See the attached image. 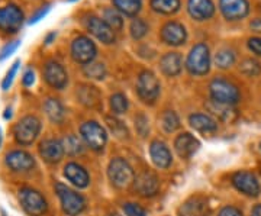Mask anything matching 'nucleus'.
<instances>
[{
    "label": "nucleus",
    "mask_w": 261,
    "mask_h": 216,
    "mask_svg": "<svg viewBox=\"0 0 261 216\" xmlns=\"http://www.w3.org/2000/svg\"><path fill=\"white\" fill-rule=\"evenodd\" d=\"M2 141H3V135H2V129H0V147H2Z\"/></svg>",
    "instance_id": "obj_52"
},
{
    "label": "nucleus",
    "mask_w": 261,
    "mask_h": 216,
    "mask_svg": "<svg viewBox=\"0 0 261 216\" xmlns=\"http://www.w3.org/2000/svg\"><path fill=\"white\" fill-rule=\"evenodd\" d=\"M57 37V32H51V34H48L47 38H45V44H51V41Z\"/></svg>",
    "instance_id": "obj_50"
},
{
    "label": "nucleus",
    "mask_w": 261,
    "mask_h": 216,
    "mask_svg": "<svg viewBox=\"0 0 261 216\" xmlns=\"http://www.w3.org/2000/svg\"><path fill=\"white\" fill-rule=\"evenodd\" d=\"M64 177L77 188H86L90 183L87 170L77 163H68L64 167Z\"/></svg>",
    "instance_id": "obj_22"
},
{
    "label": "nucleus",
    "mask_w": 261,
    "mask_h": 216,
    "mask_svg": "<svg viewBox=\"0 0 261 216\" xmlns=\"http://www.w3.org/2000/svg\"><path fill=\"white\" fill-rule=\"evenodd\" d=\"M123 212L126 216H147V212L142 206H140L138 203H132L128 202L123 205Z\"/></svg>",
    "instance_id": "obj_41"
},
{
    "label": "nucleus",
    "mask_w": 261,
    "mask_h": 216,
    "mask_svg": "<svg viewBox=\"0 0 261 216\" xmlns=\"http://www.w3.org/2000/svg\"><path fill=\"white\" fill-rule=\"evenodd\" d=\"M160 90H161V86H160L157 75L149 70L141 71L137 80V93L141 100L147 104L155 103V100L160 96Z\"/></svg>",
    "instance_id": "obj_6"
},
{
    "label": "nucleus",
    "mask_w": 261,
    "mask_h": 216,
    "mask_svg": "<svg viewBox=\"0 0 261 216\" xmlns=\"http://www.w3.org/2000/svg\"><path fill=\"white\" fill-rule=\"evenodd\" d=\"M260 151H261V142H260Z\"/></svg>",
    "instance_id": "obj_55"
},
{
    "label": "nucleus",
    "mask_w": 261,
    "mask_h": 216,
    "mask_svg": "<svg viewBox=\"0 0 261 216\" xmlns=\"http://www.w3.org/2000/svg\"><path fill=\"white\" fill-rule=\"evenodd\" d=\"M248 48L254 54L261 57V37H254L248 39Z\"/></svg>",
    "instance_id": "obj_45"
},
{
    "label": "nucleus",
    "mask_w": 261,
    "mask_h": 216,
    "mask_svg": "<svg viewBox=\"0 0 261 216\" xmlns=\"http://www.w3.org/2000/svg\"><path fill=\"white\" fill-rule=\"evenodd\" d=\"M39 154H41L42 160L48 163V164L60 163L65 154L63 141H60L57 138H47V140H44V141L41 142V145H39Z\"/></svg>",
    "instance_id": "obj_17"
},
{
    "label": "nucleus",
    "mask_w": 261,
    "mask_h": 216,
    "mask_svg": "<svg viewBox=\"0 0 261 216\" xmlns=\"http://www.w3.org/2000/svg\"><path fill=\"white\" fill-rule=\"evenodd\" d=\"M149 5L160 15H174L181 8L180 0H149Z\"/></svg>",
    "instance_id": "obj_30"
},
{
    "label": "nucleus",
    "mask_w": 261,
    "mask_h": 216,
    "mask_svg": "<svg viewBox=\"0 0 261 216\" xmlns=\"http://www.w3.org/2000/svg\"><path fill=\"white\" fill-rule=\"evenodd\" d=\"M161 39L164 44L171 47H180L187 41V31L183 23L177 20H168L161 28Z\"/></svg>",
    "instance_id": "obj_12"
},
{
    "label": "nucleus",
    "mask_w": 261,
    "mask_h": 216,
    "mask_svg": "<svg viewBox=\"0 0 261 216\" xmlns=\"http://www.w3.org/2000/svg\"><path fill=\"white\" fill-rule=\"evenodd\" d=\"M108 177L113 187L128 188L135 181V173L130 164L121 157H116L108 166Z\"/></svg>",
    "instance_id": "obj_2"
},
{
    "label": "nucleus",
    "mask_w": 261,
    "mask_h": 216,
    "mask_svg": "<svg viewBox=\"0 0 261 216\" xmlns=\"http://www.w3.org/2000/svg\"><path fill=\"white\" fill-rule=\"evenodd\" d=\"M103 20L113 29V31H121L123 28V19H122V13L115 8H109L105 9L103 12Z\"/></svg>",
    "instance_id": "obj_33"
},
{
    "label": "nucleus",
    "mask_w": 261,
    "mask_h": 216,
    "mask_svg": "<svg viewBox=\"0 0 261 216\" xmlns=\"http://www.w3.org/2000/svg\"><path fill=\"white\" fill-rule=\"evenodd\" d=\"M200 142L196 140L195 137L189 132H183L180 133L176 141H174V150L178 154L180 158L183 160H189L195 155V152L199 150Z\"/></svg>",
    "instance_id": "obj_19"
},
{
    "label": "nucleus",
    "mask_w": 261,
    "mask_h": 216,
    "mask_svg": "<svg viewBox=\"0 0 261 216\" xmlns=\"http://www.w3.org/2000/svg\"><path fill=\"white\" fill-rule=\"evenodd\" d=\"M189 123L190 126L197 132L203 133H212L218 131V122L215 121L212 116L206 113H193L189 116Z\"/></svg>",
    "instance_id": "obj_25"
},
{
    "label": "nucleus",
    "mask_w": 261,
    "mask_h": 216,
    "mask_svg": "<svg viewBox=\"0 0 261 216\" xmlns=\"http://www.w3.org/2000/svg\"><path fill=\"white\" fill-rule=\"evenodd\" d=\"M219 10L226 20H241L250 13L248 0H219Z\"/></svg>",
    "instance_id": "obj_15"
},
{
    "label": "nucleus",
    "mask_w": 261,
    "mask_h": 216,
    "mask_svg": "<svg viewBox=\"0 0 261 216\" xmlns=\"http://www.w3.org/2000/svg\"><path fill=\"white\" fill-rule=\"evenodd\" d=\"M250 26L254 32H258L261 34V18H255L252 20L251 23H250Z\"/></svg>",
    "instance_id": "obj_48"
},
{
    "label": "nucleus",
    "mask_w": 261,
    "mask_h": 216,
    "mask_svg": "<svg viewBox=\"0 0 261 216\" xmlns=\"http://www.w3.org/2000/svg\"><path fill=\"white\" fill-rule=\"evenodd\" d=\"M19 66H20V60H16V61L12 64V67L9 68V71L6 73L5 78H3V82H2V89H3V90H9V87L12 86V83H13L15 75H16V73H18Z\"/></svg>",
    "instance_id": "obj_40"
},
{
    "label": "nucleus",
    "mask_w": 261,
    "mask_h": 216,
    "mask_svg": "<svg viewBox=\"0 0 261 216\" xmlns=\"http://www.w3.org/2000/svg\"><path fill=\"white\" fill-rule=\"evenodd\" d=\"M108 216H118V215H108Z\"/></svg>",
    "instance_id": "obj_53"
},
{
    "label": "nucleus",
    "mask_w": 261,
    "mask_h": 216,
    "mask_svg": "<svg viewBox=\"0 0 261 216\" xmlns=\"http://www.w3.org/2000/svg\"><path fill=\"white\" fill-rule=\"evenodd\" d=\"M149 157L154 163L155 167L159 169H168L173 163V157H171V151L167 147V144L163 141H155L151 142L149 145Z\"/></svg>",
    "instance_id": "obj_18"
},
{
    "label": "nucleus",
    "mask_w": 261,
    "mask_h": 216,
    "mask_svg": "<svg viewBox=\"0 0 261 216\" xmlns=\"http://www.w3.org/2000/svg\"><path fill=\"white\" fill-rule=\"evenodd\" d=\"M161 126L163 129L168 133L177 131L180 128V119H178V115L174 111H166V112L161 115Z\"/></svg>",
    "instance_id": "obj_34"
},
{
    "label": "nucleus",
    "mask_w": 261,
    "mask_h": 216,
    "mask_svg": "<svg viewBox=\"0 0 261 216\" xmlns=\"http://www.w3.org/2000/svg\"><path fill=\"white\" fill-rule=\"evenodd\" d=\"M86 26H87V31H89L94 38H97V39H99L102 44H105V45L115 44V41H116L115 31H113L102 18L89 16L87 20H86Z\"/></svg>",
    "instance_id": "obj_13"
},
{
    "label": "nucleus",
    "mask_w": 261,
    "mask_h": 216,
    "mask_svg": "<svg viewBox=\"0 0 261 216\" xmlns=\"http://www.w3.org/2000/svg\"><path fill=\"white\" fill-rule=\"evenodd\" d=\"M235 60H237V56H235L233 49L222 48L215 56V64L221 70H226V68H229V67H232L235 64Z\"/></svg>",
    "instance_id": "obj_31"
},
{
    "label": "nucleus",
    "mask_w": 261,
    "mask_h": 216,
    "mask_svg": "<svg viewBox=\"0 0 261 216\" xmlns=\"http://www.w3.org/2000/svg\"><path fill=\"white\" fill-rule=\"evenodd\" d=\"M3 118H5L6 121H8V119H10V118H12V109H10V107H8V109L5 111V115H3Z\"/></svg>",
    "instance_id": "obj_51"
},
{
    "label": "nucleus",
    "mask_w": 261,
    "mask_h": 216,
    "mask_svg": "<svg viewBox=\"0 0 261 216\" xmlns=\"http://www.w3.org/2000/svg\"><path fill=\"white\" fill-rule=\"evenodd\" d=\"M96 56H97V48L90 38L84 37V35H79L77 38H74V41L71 44V57L75 63H79L82 66H87V64L93 63Z\"/></svg>",
    "instance_id": "obj_9"
},
{
    "label": "nucleus",
    "mask_w": 261,
    "mask_h": 216,
    "mask_svg": "<svg viewBox=\"0 0 261 216\" xmlns=\"http://www.w3.org/2000/svg\"><path fill=\"white\" fill-rule=\"evenodd\" d=\"M83 73L89 78L103 80L106 77V67L102 63H90L87 66H83Z\"/></svg>",
    "instance_id": "obj_36"
},
{
    "label": "nucleus",
    "mask_w": 261,
    "mask_h": 216,
    "mask_svg": "<svg viewBox=\"0 0 261 216\" xmlns=\"http://www.w3.org/2000/svg\"><path fill=\"white\" fill-rule=\"evenodd\" d=\"M160 68L163 74L167 77H176L181 73L183 68V57L178 52H167L160 60Z\"/></svg>",
    "instance_id": "obj_24"
},
{
    "label": "nucleus",
    "mask_w": 261,
    "mask_h": 216,
    "mask_svg": "<svg viewBox=\"0 0 261 216\" xmlns=\"http://www.w3.org/2000/svg\"><path fill=\"white\" fill-rule=\"evenodd\" d=\"M209 213L211 209L207 205V200L202 196L190 198L178 209L180 216H209Z\"/></svg>",
    "instance_id": "obj_23"
},
{
    "label": "nucleus",
    "mask_w": 261,
    "mask_h": 216,
    "mask_svg": "<svg viewBox=\"0 0 261 216\" xmlns=\"http://www.w3.org/2000/svg\"><path fill=\"white\" fill-rule=\"evenodd\" d=\"M19 45H20V41H19V39L12 41L9 44H6V45L3 47V49L0 51V61H3L5 58H8L9 56H12V54L18 49Z\"/></svg>",
    "instance_id": "obj_43"
},
{
    "label": "nucleus",
    "mask_w": 261,
    "mask_h": 216,
    "mask_svg": "<svg viewBox=\"0 0 261 216\" xmlns=\"http://www.w3.org/2000/svg\"><path fill=\"white\" fill-rule=\"evenodd\" d=\"M148 29H149L148 23H147L144 19L135 18L132 22H130V26H129L130 37L134 38V39H142V38L148 34Z\"/></svg>",
    "instance_id": "obj_37"
},
{
    "label": "nucleus",
    "mask_w": 261,
    "mask_h": 216,
    "mask_svg": "<svg viewBox=\"0 0 261 216\" xmlns=\"http://www.w3.org/2000/svg\"><path fill=\"white\" fill-rule=\"evenodd\" d=\"M232 184L238 192L250 198H257L261 193L260 181L251 171H237L232 176Z\"/></svg>",
    "instance_id": "obj_11"
},
{
    "label": "nucleus",
    "mask_w": 261,
    "mask_h": 216,
    "mask_svg": "<svg viewBox=\"0 0 261 216\" xmlns=\"http://www.w3.org/2000/svg\"><path fill=\"white\" fill-rule=\"evenodd\" d=\"M109 104H111V109L115 115H122L128 111L129 107V102H128V97L123 93H115L111 96L109 99Z\"/></svg>",
    "instance_id": "obj_35"
},
{
    "label": "nucleus",
    "mask_w": 261,
    "mask_h": 216,
    "mask_svg": "<svg viewBox=\"0 0 261 216\" xmlns=\"http://www.w3.org/2000/svg\"><path fill=\"white\" fill-rule=\"evenodd\" d=\"M22 83L25 87H31V86L35 83V71L29 67L27 68V71L23 73V77H22Z\"/></svg>",
    "instance_id": "obj_44"
},
{
    "label": "nucleus",
    "mask_w": 261,
    "mask_h": 216,
    "mask_svg": "<svg viewBox=\"0 0 261 216\" xmlns=\"http://www.w3.org/2000/svg\"><path fill=\"white\" fill-rule=\"evenodd\" d=\"M19 203L25 210V213L29 216H44L48 210L47 200L35 188H20L19 190Z\"/></svg>",
    "instance_id": "obj_5"
},
{
    "label": "nucleus",
    "mask_w": 261,
    "mask_h": 216,
    "mask_svg": "<svg viewBox=\"0 0 261 216\" xmlns=\"http://www.w3.org/2000/svg\"><path fill=\"white\" fill-rule=\"evenodd\" d=\"M63 145H64L65 152L70 155V157H75L79 154H82L84 151V147L80 138L77 135H67L64 140H63Z\"/></svg>",
    "instance_id": "obj_32"
},
{
    "label": "nucleus",
    "mask_w": 261,
    "mask_h": 216,
    "mask_svg": "<svg viewBox=\"0 0 261 216\" xmlns=\"http://www.w3.org/2000/svg\"><path fill=\"white\" fill-rule=\"evenodd\" d=\"M209 92H211V97L212 100L218 102V103L224 104H235L241 94H240V89L233 85L232 82L226 80V78H214L209 85Z\"/></svg>",
    "instance_id": "obj_4"
},
{
    "label": "nucleus",
    "mask_w": 261,
    "mask_h": 216,
    "mask_svg": "<svg viewBox=\"0 0 261 216\" xmlns=\"http://www.w3.org/2000/svg\"><path fill=\"white\" fill-rule=\"evenodd\" d=\"M187 71L192 75H206L211 70V51L205 42H199L190 49L186 60Z\"/></svg>",
    "instance_id": "obj_3"
},
{
    "label": "nucleus",
    "mask_w": 261,
    "mask_h": 216,
    "mask_svg": "<svg viewBox=\"0 0 261 216\" xmlns=\"http://www.w3.org/2000/svg\"><path fill=\"white\" fill-rule=\"evenodd\" d=\"M23 12L16 5L0 8V31L5 34H16L23 25Z\"/></svg>",
    "instance_id": "obj_10"
},
{
    "label": "nucleus",
    "mask_w": 261,
    "mask_h": 216,
    "mask_svg": "<svg viewBox=\"0 0 261 216\" xmlns=\"http://www.w3.org/2000/svg\"><path fill=\"white\" fill-rule=\"evenodd\" d=\"M218 216H243V212L235 206H225Z\"/></svg>",
    "instance_id": "obj_46"
},
{
    "label": "nucleus",
    "mask_w": 261,
    "mask_h": 216,
    "mask_svg": "<svg viewBox=\"0 0 261 216\" xmlns=\"http://www.w3.org/2000/svg\"><path fill=\"white\" fill-rule=\"evenodd\" d=\"M80 135L89 148L102 151L108 142V133L102 125L96 121H87L80 126Z\"/></svg>",
    "instance_id": "obj_8"
},
{
    "label": "nucleus",
    "mask_w": 261,
    "mask_h": 216,
    "mask_svg": "<svg viewBox=\"0 0 261 216\" xmlns=\"http://www.w3.org/2000/svg\"><path fill=\"white\" fill-rule=\"evenodd\" d=\"M54 188L65 215L79 216L80 213H83L86 209V199L79 192H75L63 183H56Z\"/></svg>",
    "instance_id": "obj_1"
},
{
    "label": "nucleus",
    "mask_w": 261,
    "mask_h": 216,
    "mask_svg": "<svg viewBox=\"0 0 261 216\" xmlns=\"http://www.w3.org/2000/svg\"><path fill=\"white\" fill-rule=\"evenodd\" d=\"M206 107L209 109V112L218 116L221 121H226V122H232L233 119L237 118V112L232 109L231 104H224V103H218L215 100H209L206 103Z\"/></svg>",
    "instance_id": "obj_28"
},
{
    "label": "nucleus",
    "mask_w": 261,
    "mask_h": 216,
    "mask_svg": "<svg viewBox=\"0 0 261 216\" xmlns=\"http://www.w3.org/2000/svg\"><path fill=\"white\" fill-rule=\"evenodd\" d=\"M44 111L47 113L48 119L53 123L61 125L65 119V109L63 103L56 97H48L44 102Z\"/></svg>",
    "instance_id": "obj_27"
},
{
    "label": "nucleus",
    "mask_w": 261,
    "mask_h": 216,
    "mask_svg": "<svg viewBox=\"0 0 261 216\" xmlns=\"http://www.w3.org/2000/svg\"><path fill=\"white\" fill-rule=\"evenodd\" d=\"M77 89V99L86 107H97L100 104V92L94 86L82 85Z\"/></svg>",
    "instance_id": "obj_26"
},
{
    "label": "nucleus",
    "mask_w": 261,
    "mask_h": 216,
    "mask_svg": "<svg viewBox=\"0 0 261 216\" xmlns=\"http://www.w3.org/2000/svg\"><path fill=\"white\" fill-rule=\"evenodd\" d=\"M134 184H135L137 193L140 196H144V198H151V196L157 195L160 190L159 179L152 173H142V174H140L135 179Z\"/></svg>",
    "instance_id": "obj_21"
},
{
    "label": "nucleus",
    "mask_w": 261,
    "mask_h": 216,
    "mask_svg": "<svg viewBox=\"0 0 261 216\" xmlns=\"http://www.w3.org/2000/svg\"><path fill=\"white\" fill-rule=\"evenodd\" d=\"M106 123H108V126L111 128V131H112L118 138H125V137L128 135L126 126H125L119 119L112 118V116H106Z\"/></svg>",
    "instance_id": "obj_39"
},
{
    "label": "nucleus",
    "mask_w": 261,
    "mask_h": 216,
    "mask_svg": "<svg viewBox=\"0 0 261 216\" xmlns=\"http://www.w3.org/2000/svg\"><path fill=\"white\" fill-rule=\"evenodd\" d=\"M187 12L197 22H203L215 15L212 0H187Z\"/></svg>",
    "instance_id": "obj_20"
},
{
    "label": "nucleus",
    "mask_w": 261,
    "mask_h": 216,
    "mask_svg": "<svg viewBox=\"0 0 261 216\" xmlns=\"http://www.w3.org/2000/svg\"><path fill=\"white\" fill-rule=\"evenodd\" d=\"M112 2L115 9L129 18H137V15L142 9V0H112Z\"/></svg>",
    "instance_id": "obj_29"
},
{
    "label": "nucleus",
    "mask_w": 261,
    "mask_h": 216,
    "mask_svg": "<svg viewBox=\"0 0 261 216\" xmlns=\"http://www.w3.org/2000/svg\"><path fill=\"white\" fill-rule=\"evenodd\" d=\"M41 132V121L37 116H25L13 128L15 140L20 145H31L35 141Z\"/></svg>",
    "instance_id": "obj_7"
},
{
    "label": "nucleus",
    "mask_w": 261,
    "mask_h": 216,
    "mask_svg": "<svg viewBox=\"0 0 261 216\" xmlns=\"http://www.w3.org/2000/svg\"><path fill=\"white\" fill-rule=\"evenodd\" d=\"M48 12H49V6H42V8H41V9L38 10L37 13H35V15H34V16H32V18L29 19V23H31V25H32V23H37L38 20H41V19L44 18V16H45V15H47Z\"/></svg>",
    "instance_id": "obj_47"
},
{
    "label": "nucleus",
    "mask_w": 261,
    "mask_h": 216,
    "mask_svg": "<svg viewBox=\"0 0 261 216\" xmlns=\"http://www.w3.org/2000/svg\"><path fill=\"white\" fill-rule=\"evenodd\" d=\"M251 216H261V205H255L252 207Z\"/></svg>",
    "instance_id": "obj_49"
},
{
    "label": "nucleus",
    "mask_w": 261,
    "mask_h": 216,
    "mask_svg": "<svg viewBox=\"0 0 261 216\" xmlns=\"http://www.w3.org/2000/svg\"><path fill=\"white\" fill-rule=\"evenodd\" d=\"M135 126H137V131L140 132L141 137H147V133L149 132L148 121L144 115H140L135 118Z\"/></svg>",
    "instance_id": "obj_42"
},
{
    "label": "nucleus",
    "mask_w": 261,
    "mask_h": 216,
    "mask_svg": "<svg viewBox=\"0 0 261 216\" xmlns=\"http://www.w3.org/2000/svg\"><path fill=\"white\" fill-rule=\"evenodd\" d=\"M68 2H74V0H68Z\"/></svg>",
    "instance_id": "obj_54"
},
{
    "label": "nucleus",
    "mask_w": 261,
    "mask_h": 216,
    "mask_svg": "<svg viewBox=\"0 0 261 216\" xmlns=\"http://www.w3.org/2000/svg\"><path fill=\"white\" fill-rule=\"evenodd\" d=\"M5 163L12 171H16V173H25L35 167V158L29 152L22 150L8 152L5 157Z\"/></svg>",
    "instance_id": "obj_16"
},
{
    "label": "nucleus",
    "mask_w": 261,
    "mask_h": 216,
    "mask_svg": "<svg viewBox=\"0 0 261 216\" xmlns=\"http://www.w3.org/2000/svg\"><path fill=\"white\" fill-rule=\"evenodd\" d=\"M44 80L56 90H63L68 85V74L65 68L57 61H48L44 66Z\"/></svg>",
    "instance_id": "obj_14"
},
{
    "label": "nucleus",
    "mask_w": 261,
    "mask_h": 216,
    "mask_svg": "<svg viewBox=\"0 0 261 216\" xmlns=\"http://www.w3.org/2000/svg\"><path fill=\"white\" fill-rule=\"evenodd\" d=\"M240 71H243L244 74L248 75V77H255V75L260 74L261 71L260 63L252 60V58H247V60H244L243 63H241Z\"/></svg>",
    "instance_id": "obj_38"
}]
</instances>
